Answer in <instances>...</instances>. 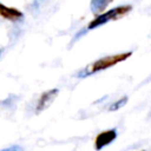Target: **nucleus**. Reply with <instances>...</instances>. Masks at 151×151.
<instances>
[{"label": "nucleus", "mask_w": 151, "mask_h": 151, "mask_svg": "<svg viewBox=\"0 0 151 151\" xmlns=\"http://www.w3.org/2000/svg\"><path fill=\"white\" fill-rule=\"evenodd\" d=\"M132 55V52L131 51H127V52H120V53H117V54H112V55H106V57H103L93 63H91L90 65H87L84 70H81L80 72L77 73V77L79 78H86V77H90L97 72H100V71H104L106 68H110L122 61H125L126 59H129L130 57Z\"/></svg>", "instance_id": "f257e3e1"}, {"label": "nucleus", "mask_w": 151, "mask_h": 151, "mask_svg": "<svg viewBox=\"0 0 151 151\" xmlns=\"http://www.w3.org/2000/svg\"><path fill=\"white\" fill-rule=\"evenodd\" d=\"M131 11H132L131 5H122V6H118V7H114V8L110 9L107 12L100 13L93 20H91L87 24V29H94L97 27H100V26L105 25L109 21L119 20V19L124 18L125 15H127Z\"/></svg>", "instance_id": "f03ea898"}, {"label": "nucleus", "mask_w": 151, "mask_h": 151, "mask_svg": "<svg viewBox=\"0 0 151 151\" xmlns=\"http://www.w3.org/2000/svg\"><path fill=\"white\" fill-rule=\"evenodd\" d=\"M58 93H59L58 88H51V90H47L44 93H41V96L39 97L38 101H37V105H35V113L39 114L40 112L45 111L54 101Z\"/></svg>", "instance_id": "7ed1b4c3"}, {"label": "nucleus", "mask_w": 151, "mask_h": 151, "mask_svg": "<svg viewBox=\"0 0 151 151\" xmlns=\"http://www.w3.org/2000/svg\"><path fill=\"white\" fill-rule=\"evenodd\" d=\"M117 138V130L116 129H110L106 131H103L97 134L94 139V149L97 151H100L109 144H111L114 139Z\"/></svg>", "instance_id": "20e7f679"}, {"label": "nucleus", "mask_w": 151, "mask_h": 151, "mask_svg": "<svg viewBox=\"0 0 151 151\" xmlns=\"http://www.w3.org/2000/svg\"><path fill=\"white\" fill-rule=\"evenodd\" d=\"M0 17L6 20H9V21H18V20L22 19L24 14L18 8L8 7L0 2Z\"/></svg>", "instance_id": "39448f33"}, {"label": "nucleus", "mask_w": 151, "mask_h": 151, "mask_svg": "<svg viewBox=\"0 0 151 151\" xmlns=\"http://www.w3.org/2000/svg\"><path fill=\"white\" fill-rule=\"evenodd\" d=\"M113 0H91L90 2V8L91 12L96 15L103 13L105 11V8L112 2Z\"/></svg>", "instance_id": "423d86ee"}, {"label": "nucleus", "mask_w": 151, "mask_h": 151, "mask_svg": "<svg viewBox=\"0 0 151 151\" xmlns=\"http://www.w3.org/2000/svg\"><path fill=\"white\" fill-rule=\"evenodd\" d=\"M127 97L126 96H124V97H122V98H119L118 100H116L114 103H112L110 106H109V111H117V110H119V109H122L126 103H127Z\"/></svg>", "instance_id": "0eeeda50"}, {"label": "nucleus", "mask_w": 151, "mask_h": 151, "mask_svg": "<svg viewBox=\"0 0 151 151\" xmlns=\"http://www.w3.org/2000/svg\"><path fill=\"white\" fill-rule=\"evenodd\" d=\"M0 151H22V147H21V146H19V145H13V146L6 147V149L0 150Z\"/></svg>", "instance_id": "6e6552de"}, {"label": "nucleus", "mask_w": 151, "mask_h": 151, "mask_svg": "<svg viewBox=\"0 0 151 151\" xmlns=\"http://www.w3.org/2000/svg\"><path fill=\"white\" fill-rule=\"evenodd\" d=\"M1 53H2V48H0V55H1Z\"/></svg>", "instance_id": "1a4fd4ad"}, {"label": "nucleus", "mask_w": 151, "mask_h": 151, "mask_svg": "<svg viewBox=\"0 0 151 151\" xmlns=\"http://www.w3.org/2000/svg\"><path fill=\"white\" fill-rule=\"evenodd\" d=\"M142 151H145V150H142Z\"/></svg>", "instance_id": "9d476101"}]
</instances>
